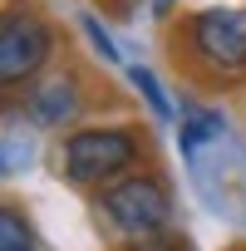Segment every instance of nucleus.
I'll use <instances>...</instances> for the list:
<instances>
[{
  "mask_svg": "<svg viewBox=\"0 0 246 251\" xmlns=\"http://www.w3.org/2000/svg\"><path fill=\"white\" fill-rule=\"evenodd\" d=\"M138 163L133 128H79L64 138V177L69 182H108Z\"/></svg>",
  "mask_w": 246,
  "mask_h": 251,
  "instance_id": "1",
  "label": "nucleus"
},
{
  "mask_svg": "<svg viewBox=\"0 0 246 251\" xmlns=\"http://www.w3.org/2000/svg\"><path fill=\"white\" fill-rule=\"evenodd\" d=\"M98 207L108 212V222H113V226H118L123 236H138V241L158 236V231L168 226V217H172L168 187H163L158 177H148V173H133V177H118L113 187H103Z\"/></svg>",
  "mask_w": 246,
  "mask_h": 251,
  "instance_id": "2",
  "label": "nucleus"
},
{
  "mask_svg": "<svg viewBox=\"0 0 246 251\" xmlns=\"http://www.w3.org/2000/svg\"><path fill=\"white\" fill-rule=\"evenodd\" d=\"M49 54H54L49 25L40 15H30V10H10L5 25H0V79L15 89V84L35 79Z\"/></svg>",
  "mask_w": 246,
  "mask_h": 251,
  "instance_id": "3",
  "label": "nucleus"
},
{
  "mask_svg": "<svg viewBox=\"0 0 246 251\" xmlns=\"http://www.w3.org/2000/svg\"><path fill=\"white\" fill-rule=\"evenodd\" d=\"M192 54L217 74H241L246 69V10L241 5L202 10L192 20Z\"/></svg>",
  "mask_w": 246,
  "mask_h": 251,
  "instance_id": "4",
  "label": "nucleus"
},
{
  "mask_svg": "<svg viewBox=\"0 0 246 251\" xmlns=\"http://www.w3.org/2000/svg\"><path fill=\"white\" fill-rule=\"evenodd\" d=\"M30 113H35L40 123H49V128H59V123H69V118L79 113V89H74L69 79H49L45 89L30 94Z\"/></svg>",
  "mask_w": 246,
  "mask_h": 251,
  "instance_id": "5",
  "label": "nucleus"
},
{
  "mask_svg": "<svg viewBox=\"0 0 246 251\" xmlns=\"http://www.w3.org/2000/svg\"><path fill=\"white\" fill-rule=\"evenodd\" d=\"M0 251H35V236H30V226L15 207L0 212Z\"/></svg>",
  "mask_w": 246,
  "mask_h": 251,
  "instance_id": "6",
  "label": "nucleus"
},
{
  "mask_svg": "<svg viewBox=\"0 0 246 251\" xmlns=\"http://www.w3.org/2000/svg\"><path fill=\"white\" fill-rule=\"evenodd\" d=\"M133 84L148 94V103H153V113H158V118H168V113H172V108H168V99H163V89H158V79H153L148 69H133Z\"/></svg>",
  "mask_w": 246,
  "mask_h": 251,
  "instance_id": "7",
  "label": "nucleus"
},
{
  "mask_svg": "<svg viewBox=\"0 0 246 251\" xmlns=\"http://www.w3.org/2000/svg\"><path fill=\"white\" fill-rule=\"evenodd\" d=\"M138 251H182V246H138Z\"/></svg>",
  "mask_w": 246,
  "mask_h": 251,
  "instance_id": "8",
  "label": "nucleus"
}]
</instances>
